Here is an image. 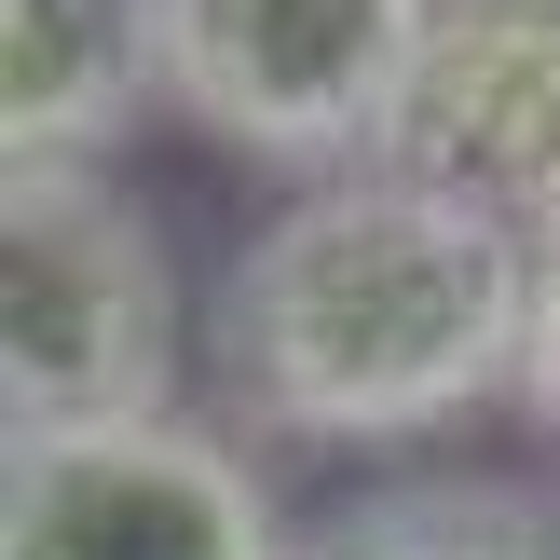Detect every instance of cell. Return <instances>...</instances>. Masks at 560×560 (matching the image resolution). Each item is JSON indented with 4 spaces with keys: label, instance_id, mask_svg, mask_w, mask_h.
I'll use <instances>...</instances> for the list:
<instances>
[{
    "label": "cell",
    "instance_id": "obj_1",
    "mask_svg": "<svg viewBox=\"0 0 560 560\" xmlns=\"http://www.w3.org/2000/svg\"><path fill=\"white\" fill-rule=\"evenodd\" d=\"M206 355L233 397V438L410 452L479 410H520L534 246L410 164H355V178L288 191L219 260Z\"/></svg>",
    "mask_w": 560,
    "mask_h": 560
},
{
    "label": "cell",
    "instance_id": "obj_2",
    "mask_svg": "<svg viewBox=\"0 0 560 560\" xmlns=\"http://www.w3.org/2000/svg\"><path fill=\"white\" fill-rule=\"evenodd\" d=\"M191 301L164 260V219L109 164H27L0 178V424L82 438L178 410Z\"/></svg>",
    "mask_w": 560,
    "mask_h": 560
},
{
    "label": "cell",
    "instance_id": "obj_3",
    "mask_svg": "<svg viewBox=\"0 0 560 560\" xmlns=\"http://www.w3.org/2000/svg\"><path fill=\"white\" fill-rule=\"evenodd\" d=\"M438 0H164V109L315 191L397 151Z\"/></svg>",
    "mask_w": 560,
    "mask_h": 560
},
{
    "label": "cell",
    "instance_id": "obj_4",
    "mask_svg": "<svg viewBox=\"0 0 560 560\" xmlns=\"http://www.w3.org/2000/svg\"><path fill=\"white\" fill-rule=\"evenodd\" d=\"M0 560H301L233 424H82L0 452Z\"/></svg>",
    "mask_w": 560,
    "mask_h": 560
},
{
    "label": "cell",
    "instance_id": "obj_5",
    "mask_svg": "<svg viewBox=\"0 0 560 560\" xmlns=\"http://www.w3.org/2000/svg\"><path fill=\"white\" fill-rule=\"evenodd\" d=\"M383 164L506 219L520 246H560V0H438Z\"/></svg>",
    "mask_w": 560,
    "mask_h": 560
},
{
    "label": "cell",
    "instance_id": "obj_6",
    "mask_svg": "<svg viewBox=\"0 0 560 560\" xmlns=\"http://www.w3.org/2000/svg\"><path fill=\"white\" fill-rule=\"evenodd\" d=\"M164 109V0H0V178L109 164Z\"/></svg>",
    "mask_w": 560,
    "mask_h": 560
},
{
    "label": "cell",
    "instance_id": "obj_7",
    "mask_svg": "<svg viewBox=\"0 0 560 560\" xmlns=\"http://www.w3.org/2000/svg\"><path fill=\"white\" fill-rule=\"evenodd\" d=\"M301 560H560V492L492 465H397L301 520Z\"/></svg>",
    "mask_w": 560,
    "mask_h": 560
},
{
    "label": "cell",
    "instance_id": "obj_8",
    "mask_svg": "<svg viewBox=\"0 0 560 560\" xmlns=\"http://www.w3.org/2000/svg\"><path fill=\"white\" fill-rule=\"evenodd\" d=\"M520 410L560 438V246H534V355H520Z\"/></svg>",
    "mask_w": 560,
    "mask_h": 560
}]
</instances>
